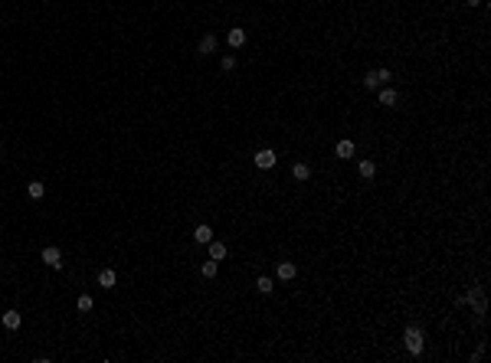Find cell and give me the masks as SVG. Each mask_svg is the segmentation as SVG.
Segmentation results:
<instances>
[{
	"mask_svg": "<svg viewBox=\"0 0 491 363\" xmlns=\"http://www.w3.org/2000/svg\"><path fill=\"white\" fill-rule=\"evenodd\" d=\"M357 173H361L364 180H373L377 177V164H373V160H361V164H357Z\"/></svg>",
	"mask_w": 491,
	"mask_h": 363,
	"instance_id": "cell-14",
	"label": "cell"
},
{
	"mask_svg": "<svg viewBox=\"0 0 491 363\" xmlns=\"http://www.w3.org/2000/svg\"><path fill=\"white\" fill-rule=\"evenodd\" d=\"M334 154L341 157V160L354 157V141H337V144H334Z\"/></svg>",
	"mask_w": 491,
	"mask_h": 363,
	"instance_id": "cell-13",
	"label": "cell"
},
{
	"mask_svg": "<svg viewBox=\"0 0 491 363\" xmlns=\"http://www.w3.org/2000/svg\"><path fill=\"white\" fill-rule=\"evenodd\" d=\"M20 324H23V317H20V311H4V327H7V331H17Z\"/></svg>",
	"mask_w": 491,
	"mask_h": 363,
	"instance_id": "cell-12",
	"label": "cell"
},
{
	"mask_svg": "<svg viewBox=\"0 0 491 363\" xmlns=\"http://www.w3.org/2000/svg\"><path fill=\"white\" fill-rule=\"evenodd\" d=\"M292 177L298 180V184H305V180L311 177V167H308V164H295V167H292Z\"/></svg>",
	"mask_w": 491,
	"mask_h": 363,
	"instance_id": "cell-15",
	"label": "cell"
},
{
	"mask_svg": "<svg viewBox=\"0 0 491 363\" xmlns=\"http://www.w3.org/2000/svg\"><path fill=\"white\" fill-rule=\"evenodd\" d=\"M206 246H210V259H213V262H223L226 255H230V249H226L223 242H216V239H210Z\"/></svg>",
	"mask_w": 491,
	"mask_h": 363,
	"instance_id": "cell-8",
	"label": "cell"
},
{
	"mask_svg": "<svg viewBox=\"0 0 491 363\" xmlns=\"http://www.w3.org/2000/svg\"><path fill=\"white\" fill-rule=\"evenodd\" d=\"M210 239H213V229L206 226V222H200V226L193 229V242H200V246H206Z\"/></svg>",
	"mask_w": 491,
	"mask_h": 363,
	"instance_id": "cell-9",
	"label": "cell"
},
{
	"mask_svg": "<svg viewBox=\"0 0 491 363\" xmlns=\"http://www.w3.org/2000/svg\"><path fill=\"white\" fill-rule=\"evenodd\" d=\"M216 268H219V265L216 262H203V265H200V275H203V278H213V275H216Z\"/></svg>",
	"mask_w": 491,
	"mask_h": 363,
	"instance_id": "cell-20",
	"label": "cell"
},
{
	"mask_svg": "<svg viewBox=\"0 0 491 363\" xmlns=\"http://www.w3.org/2000/svg\"><path fill=\"white\" fill-rule=\"evenodd\" d=\"M396 99H399V95H396V88H380V105H396Z\"/></svg>",
	"mask_w": 491,
	"mask_h": 363,
	"instance_id": "cell-17",
	"label": "cell"
},
{
	"mask_svg": "<svg viewBox=\"0 0 491 363\" xmlns=\"http://www.w3.org/2000/svg\"><path fill=\"white\" fill-rule=\"evenodd\" d=\"M75 308H79L82 314H88V311L95 308V298H92V295H79V301H75Z\"/></svg>",
	"mask_w": 491,
	"mask_h": 363,
	"instance_id": "cell-18",
	"label": "cell"
},
{
	"mask_svg": "<svg viewBox=\"0 0 491 363\" xmlns=\"http://www.w3.org/2000/svg\"><path fill=\"white\" fill-rule=\"evenodd\" d=\"M197 53H200V56H210V53H216V36H213V33H206V36L200 39Z\"/></svg>",
	"mask_w": 491,
	"mask_h": 363,
	"instance_id": "cell-10",
	"label": "cell"
},
{
	"mask_svg": "<svg viewBox=\"0 0 491 363\" xmlns=\"http://www.w3.org/2000/svg\"><path fill=\"white\" fill-rule=\"evenodd\" d=\"M403 344H406V350L413 353V357H419L423 353V347H426V337H423V331H419L416 324H410L403 331Z\"/></svg>",
	"mask_w": 491,
	"mask_h": 363,
	"instance_id": "cell-1",
	"label": "cell"
},
{
	"mask_svg": "<svg viewBox=\"0 0 491 363\" xmlns=\"http://www.w3.org/2000/svg\"><path fill=\"white\" fill-rule=\"evenodd\" d=\"M26 193H30L33 200H39L46 193V187H43V180H30V184H26Z\"/></svg>",
	"mask_w": 491,
	"mask_h": 363,
	"instance_id": "cell-16",
	"label": "cell"
},
{
	"mask_svg": "<svg viewBox=\"0 0 491 363\" xmlns=\"http://www.w3.org/2000/svg\"><path fill=\"white\" fill-rule=\"evenodd\" d=\"M255 167H259V170H272L275 167V160H279V154H275L272 148H262V151H255Z\"/></svg>",
	"mask_w": 491,
	"mask_h": 363,
	"instance_id": "cell-4",
	"label": "cell"
},
{
	"mask_svg": "<svg viewBox=\"0 0 491 363\" xmlns=\"http://www.w3.org/2000/svg\"><path fill=\"white\" fill-rule=\"evenodd\" d=\"M255 288L262 291V295H272V288H275V282L269 275H259V282H255Z\"/></svg>",
	"mask_w": 491,
	"mask_h": 363,
	"instance_id": "cell-19",
	"label": "cell"
},
{
	"mask_svg": "<svg viewBox=\"0 0 491 363\" xmlns=\"http://www.w3.org/2000/svg\"><path fill=\"white\" fill-rule=\"evenodd\" d=\"M43 262L50 265V268H62V252H59L56 246H46L43 249Z\"/></svg>",
	"mask_w": 491,
	"mask_h": 363,
	"instance_id": "cell-5",
	"label": "cell"
},
{
	"mask_svg": "<svg viewBox=\"0 0 491 363\" xmlns=\"http://www.w3.org/2000/svg\"><path fill=\"white\" fill-rule=\"evenodd\" d=\"M275 275H279L282 282H292V278L298 275V265H295V262H279V268H275Z\"/></svg>",
	"mask_w": 491,
	"mask_h": 363,
	"instance_id": "cell-6",
	"label": "cell"
},
{
	"mask_svg": "<svg viewBox=\"0 0 491 363\" xmlns=\"http://www.w3.org/2000/svg\"><path fill=\"white\" fill-rule=\"evenodd\" d=\"M226 43H230L233 50H239V46L246 43V30H243V26H233V30L226 33Z\"/></svg>",
	"mask_w": 491,
	"mask_h": 363,
	"instance_id": "cell-7",
	"label": "cell"
},
{
	"mask_svg": "<svg viewBox=\"0 0 491 363\" xmlns=\"http://www.w3.org/2000/svg\"><path fill=\"white\" fill-rule=\"evenodd\" d=\"M219 66H223V72H233V69H236V56H223Z\"/></svg>",
	"mask_w": 491,
	"mask_h": 363,
	"instance_id": "cell-21",
	"label": "cell"
},
{
	"mask_svg": "<svg viewBox=\"0 0 491 363\" xmlns=\"http://www.w3.org/2000/svg\"><path fill=\"white\" fill-rule=\"evenodd\" d=\"M462 298H465V304H472L475 314H485V311H488V295H485V288H468Z\"/></svg>",
	"mask_w": 491,
	"mask_h": 363,
	"instance_id": "cell-3",
	"label": "cell"
},
{
	"mask_svg": "<svg viewBox=\"0 0 491 363\" xmlns=\"http://www.w3.org/2000/svg\"><path fill=\"white\" fill-rule=\"evenodd\" d=\"M99 285L102 288H115V285H118V275H115L112 268H102L99 271Z\"/></svg>",
	"mask_w": 491,
	"mask_h": 363,
	"instance_id": "cell-11",
	"label": "cell"
},
{
	"mask_svg": "<svg viewBox=\"0 0 491 363\" xmlns=\"http://www.w3.org/2000/svg\"><path fill=\"white\" fill-rule=\"evenodd\" d=\"M393 82V72L390 69H373V72L364 75V85H367V92H373V88H383Z\"/></svg>",
	"mask_w": 491,
	"mask_h": 363,
	"instance_id": "cell-2",
	"label": "cell"
}]
</instances>
